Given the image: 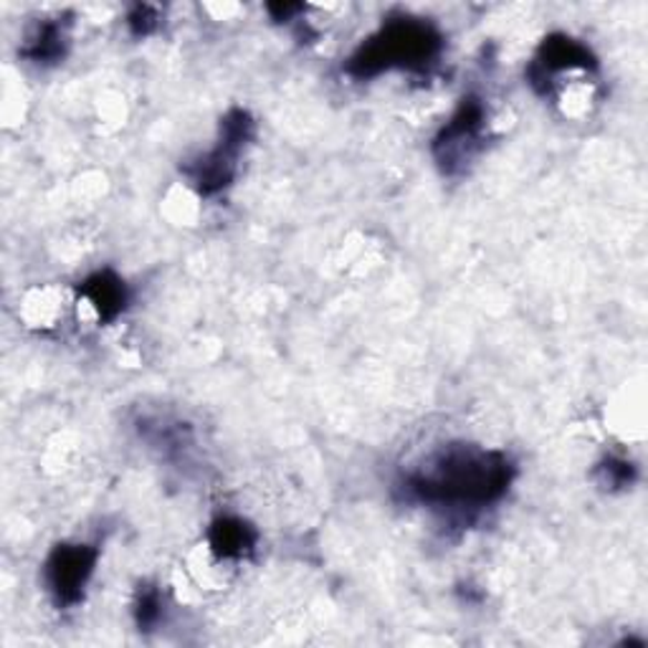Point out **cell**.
<instances>
[{"instance_id": "6da1fadb", "label": "cell", "mask_w": 648, "mask_h": 648, "mask_svg": "<svg viewBox=\"0 0 648 648\" xmlns=\"http://www.w3.org/2000/svg\"><path fill=\"white\" fill-rule=\"evenodd\" d=\"M512 474L514 469L504 453L451 446L410 474L406 489L424 504L481 510L510 489Z\"/></svg>"}, {"instance_id": "7a4b0ae2", "label": "cell", "mask_w": 648, "mask_h": 648, "mask_svg": "<svg viewBox=\"0 0 648 648\" xmlns=\"http://www.w3.org/2000/svg\"><path fill=\"white\" fill-rule=\"evenodd\" d=\"M441 51V36L433 25L416 19H398L383 25L380 33L363 43L349 59V74L375 76L388 69L424 66Z\"/></svg>"}, {"instance_id": "3957f363", "label": "cell", "mask_w": 648, "mask_h": 648, "mask_svg": "<svg viewBox=\"0 0 648 648\" xmlns=\"http://www.w3.org/2000/svg\"><path fill=\"white\" fill-rule=\"evenodd\" d=\"M251 117L243 109H233L221 125V145L198 163L196 182L203 192H216L229 186L236 173V157L251 137Z\"/></svg>"}, {"instance_id": "277c9868", "label": "cell", "mask_w": 648, "mask_h": 648, "mask_svg": "<svg viewBox=\"0 0 648 648\" xmlns=\"http://www.w3.org/2000/svg\"><path fill=\"white\" fill-rule=\"evenodd\" d=\"M481 133H484V107L474 96H469L461 102L449 125L441 129V135L436 137L433 150L443 170L451 173L471 160V155L481 145Z\"/></svg>"}, {"instance_id": "5b68a950", "label": "cell", "mask_w": 648, "mask_h": 648, "mask_svg": "<svg viewBox=\"0 0 648 648\" xmlns=\"http://www.w3.org/2000/svg\"><path fill=\"white\" fill-rule=\"evenodd\" d=\"M96 550L90 545H59L46 563V585L59 606H74L90 583Z\"/></svg>"}, {"instance_id": "8992f818", "label": "cell", "mask_w": 648, "mask_h": 648, "mask_svg": "<svg viewBox=\"0 0 648 648\" xmlns=\"http://www.w3.org/2000/svg\"><path fill=\"white\" fill-rule=\"evenodd\" d=\"M82 294L100 320H115L125 310L127 302L125 284L115 274H109V271H102V274L92 276L90 282H84Z\"/></svg>"}, {"instance_id": "52a82bcc", "label": "cell", "mask_w": 648, "mask_h": 648, "mask_svg": "<svg viewBox=\"0 0 648 648\" xmlns=\"http://www.w3.org/2000/svg\"><path fill=\"white\" fill-rule=\"evenodd\" d=\"M253 542H257L253 530L233 516H223L210 530V547L221 557H243L253 547Z\"/></svg>"}, {"instance_id": "ba28073f", "label": "cell", "mask_w": 648, "mask_h": 648, "mask_svg": "<svg viewBox=\"0 0 648 648\" xmlns=\"http://www.w3.org/2000/svg\"><path fill=\"white\" fill-rule=\"evenodd\" d=\"M64 43H66V36L59 23H43L23 54L33 61H56L61 54H64Z\"/></svg>"}, {"instance_id": "9c48e42d", "label": "cell", "mask_w": 648, "mask_h": 648, "mask_svg": "<svg viewBox=\"0 0 648 648\" xmlns=\"http://www.w3.org/2000/svg\"><path fill=\"white\" fill-rule=\"evenodd\" d=\"M157 618H160V595L155 590H145L139 595V606H137V620L139 626L150 628L153 624H157Z\"/></svg>"}, {"instance_id": "30bf717a", "label": "cell", "mask_w": 648, "mask_h": 648, "mask_svg": "<svg viewBox=\"0 0 648 648\" xmlns=\"http://www.w3.org/2000/svg\"><path fill=\"white\" fill-rule=\"evenodd\" d=\"M155 23H157V13L147 6H137L133 15H129V25H133V31L139 33V36L150 33L155 29Z\"/></svg>"}, {"instance_id": "8fae6325", "label": "cell", "mask_w": 648, "mask_h": 648, "mask_svg": "<svg viewBox=\"0 0 648 648\" xmlns=\"http://www.w3.org/2000/svg\"><path fill=\"white\" fill-rule=\"evenodd\" d=\"M603 471H606V479H610V484L616 487H626L630 481V474H634V469H630V463L626 461H610L603 467Z\"/></svg>"}]
</instances>
